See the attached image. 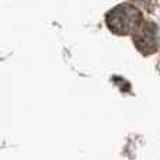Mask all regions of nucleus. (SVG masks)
<instances>
[{"label": "nucleus", "instance_id": "obj_2", "mask_svg": "<svg viewBox=\"0 0 160 160\" xmlns=\"http://www.w3.org/2000/svg\"><path fill=\"white\" fill-rule=\"evenodd\" d=\"M133 42L143 55H150L159 47V30L153 22L142 24L133 34Z\"/></svg>", "mask_w": 160, "mask_h": 160}, {"label": "nucleus", "instance_id": "obj_3", "mask_svg": "<svg viewBox=\"0 0 160 160\" xmlns=\"http://www.w3.org/2000/svg\"><path fill=\"white\" fill-rule=\"evenodd\" d=\"M131 2L136 3V4H142V6H146L148 3H150V0H131Z\"/></svg>", "mask_w": 160, "mask_h": 160}, {"label": "nucleus", "instance_id": "obj_1", "mask_svg": "<svg viewBox=\"0 0 160 160\" xmlns=\"http://www.w3.org/2000/svg\"><path fill=\"white\" fill-rule=\"evenodd\" d=\"M105 21L114 34L127 35L135 32L142 25V14L132 4H119L108 11Z\"/></svg>", "mask_w": 160, "mask_h": 160}]
</instances>
